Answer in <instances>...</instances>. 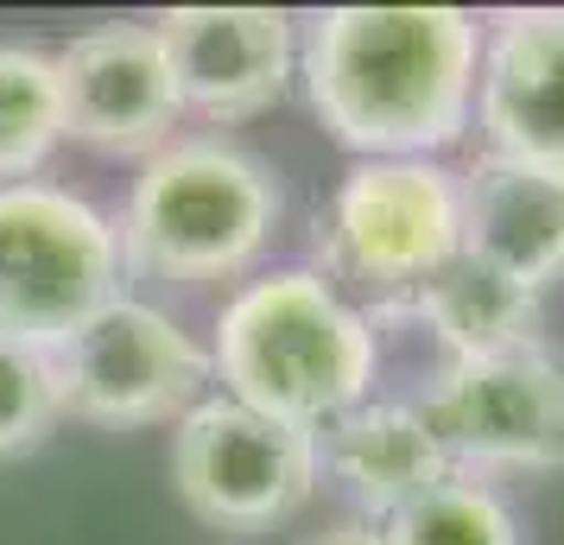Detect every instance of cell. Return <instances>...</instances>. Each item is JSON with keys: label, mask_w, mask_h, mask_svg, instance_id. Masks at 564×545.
<instances>
[{"label": "cell", "mask_w": 564, "mask_h": 545, "mask_svg": "<svg viewBox=\"0 0 564 545\" xmlns=\"http://www.w3.org/2000/svg\"><path fill=\"white\" fill-rule=\"evenodd\" d=\"M317 121L361 159H432L469 128L482 32L457 7H330L305 32Z\"/></svg>", "instance_id": "1"}, {"label": "cell", "mask_w": 564, "mask_h": 545, "mask_svg": "<svg viewBox=\"0 0 564 545\" xmlns=\"http://www.w3.org/2000/svg\"><path fill=\"white\" fill-rule=\"evenodd\" d=\"M216 374L229 400L273 413L285 425L324 432L336 413L368 400L375 330L368 317L305 266L241 286L216 317Z\"/></svg>", "instance_id": "2"}, {"label": "cell", "mask_w": 564, "mask_h": 545, "mask_svg": "<svg viewBox=\"0 0 564 545\" xmlns=\"http://www.w3.org/2000/svg\"><path fill=\"white\" fill-rule=\"evenodd\" d=\"M280 229V184L229 140H172L133 178L121 216V260L178 286L254 266Z\"/></svg>", "instance_id": "3"}, {"label": "cell", "mask_w": 564, "mask_h": 545, "mask_svg": "<svg viewBox=\"0 0 564 545\" xmlns=\"http://www.w3.org/2000/svg\"><path fill=\"white\" fill-rule=\"evenodd\" d=\"M121 235L57 184H0V337L57 349L121 298Z\"/></svg>", "instance_id": "4"}, {"label": "cell", "mask_w": 564, "mask_h": 545, "mask_svg": "<svg viewBox=\"0 0 564 545\" xmlns=\"http://www.w3.org/2000/svg\"><path fill=\"white\" fill-rule=\"evenodd\" d=\"M463 254L457 172L437 159H361L324 222V260L381 305L406 298Z\"/></svg>", "instance_id": "5"}, {"label": "cell", "mask_w": 564, "mask_h": 545, "mask_svg": "<svg viewBox=\"0 0 564 545\" xmlns=\"http://www.w3.org/2000/svg\"><path fill=\"white\" fill-rule=\"evenodd\" d=\"M317 432L254 413L241 400H197L172 432V482L191 514L229 533H254L299 514L317 489Z\"/></svg>", "instance_id": "6"}, {"label": "cell", "mask_w": 564, "mask_h": 545, "mask_svg": "<svg viewBox=\"0 0 564 545\" xmlns=\"http://www.w3.org/2000/svg\"><path fill=\"white\" fill-rule=\"evenodd\" d=\"M64 413L89 425H165L197 406L209 381V356L184 337L178 317L147 298H108L83 330L52 349Z\"/></svg>", "instance_id": "7"}, {"label": "cell", "mask_w": 564, "mask_h": 545, "mask_svg": "<svg viewBox=\"0 0 564 545\" xmlns=\"http://www.w3.org/2000/svg\"><path fill=\"white\" fill-rule=\"evenodd\" d=\"M425 418L457 469H564V349L533 337L501 356L451 362Z\"/></svg>", "instance_id": "8"}, {"label": "cell", "mask_w": 564, "mask_h": 545, "mask_svg": "<svg viewBox=\"0 0 564 545\" xmlns=\"http://www.w3.org/2000/svg\"><path fill=\"white\" fill-rule=\"evenodd\" d=\"M64 89V133L108 159H153L172 146V121L184 115L172 57L159 26H96L57 52Z\"/></svg>", "instance_id": "9"}, {"label": "cell", "mask_w": 564, "mask_h": 545, "mask_svg": "<svg viewBox=\"0 0 564 545\" xmlns=\"http://www.w3.org/2000/svg\"><path fill=\"white\" fill-rule=\"evenodd\" d=\"M159 45L172 57L178 102L204 121H248L280 102L299 45L292 13L280 7H178L159 20Z\"/></svg>", "instance_id": "10"}, {"label": "cell", "mask_w": 564, "mask_h": 545, "mask_svg": "<svg viewBox=\"0 0 564 545\" xmlns=\"http://www.w3.org/2000/svg\"><path fill=\"white\" fill-rule=\"evenodd\" d=\"M476 121L495 159L564 172V7L495 20L476 70Z\"/></svg>", "instance_id": "11"}, {"label": "cell", "mask_w": 564, "mask_h": 545, "mask_svg": "<svg viewBox=\"0 0 564 545\" xmlns=\"http://www.w3.org/2000/svg\"><path fill=\"white\" fill-rule=\"evenodd\" d=\"M463 254L508 273L513 286L545 292L564 280V172L513 165L482 153L457 178Z\"/></svg>", "instance_id": "12"}, {"label": "cell", "mask_w": 564, "mask_h": 545, "mask_svg": "<svg viewBox=\"0 0 564 545\" xmlns=\"http://www.w3.org/2000/svg\"><path fill=\"white\" fill-rule=\"evenodd\" d=\"M317 457L356 494V508L368 520H387L393 508L437 489L444 476H457L425 406H406V400H361L349 413H336L317 438Z\"/></svg>", "instance_id": "13"}, {"label": "cell", "mask_w": 564, "mask_h": 545, "mask_svg": "<svg viewBox=\"0 0 564 545\" xmlns=\"http://www.w3.org/2000/svg\"><path fill=\"white\" fill-rule=\"evenodd\" d=\"M412 317H425L444 337L451 362H476V356H501V349H520L539 337V292L457 254L444 273H432L412 292Z\"/></svg>", "instance_id": "14"}, {"label": "cell", "mask_w": 564, "mask_h": 545, "mask_svg": "<svg viewBox=\"0 0 564 545\" xmlns=\"http://www.w3.org/2000/svg\"><path fill=\"white\" fill-rule=\"evenodd\" d=\"M64 140L57 57L32 45H0V184H32V172Z\"/></svg>", "instance_id": "15"}, {"label": "cell", "mask_w": 564, "mask_h": 545, "mask_svg": "<svg viewBox=\"0 0 564 545\" xmlns=\"http://www.w3.org/2000/svg\"><path fill=\"white\" fill-rule=\"evenodd\" d=\"M381 545H520L513 508L476 476H444L381 520Z\"/></svg>", "instance_id": "16"}, {"label": "cell", "mask_w": 564, "mask_h": 545, "mask_svg": "<svg viewBox=\"0 0 564 545\" xmlns=\"http://www.w3.org/2000/svg\"><path fill=\"white\" fill-rule=\"evenodd\" d=\"M64 413V388H57L52 349L0 337V457L32 450Z\"/></svg>", "instance_id": "17"}, {"label": "cell", "mask_w": 564, "mask_h": 545, "mask_svg": "<svg viewBox=\"0 0 564 545\" xmlns=\"http://www.w3.org/2000/svg\"><path fill=\"white\" fill-rule=\"evenodd\" d=\"M311 545H381V520H368V514H349V520H336L324 539H311Z\"/></svg>", "instance_id": "18"}]
</instances>
